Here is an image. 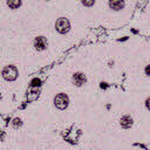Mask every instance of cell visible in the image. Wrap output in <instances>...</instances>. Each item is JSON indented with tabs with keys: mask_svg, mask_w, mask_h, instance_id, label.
<instances>
[{
	"mask_svg": "<svg viewBox=\"0 0 150 150\" xmlns=\"http://www.w3.org/2000/svg\"><path fill=\"white\" fill-rule=\"evenodd\" d=\"M120 125L123 129H130L134 125V120L130 115H123L120 120Z\"/></svg>",
	"mask_w": 150,
	"mask_h": 150,
	"instance_id": "obj_5",
	"label": "cell"
},
{
	"mask_svg": "<svg viewBox=\"0 0 150 150\" xmlns=\"http://www.w3.org/2000/svg\"><path fill=\"white\" fill-rule=\"evenodd\" d=\"M13 124H14V127H15V128H18V125L20 127V125H21V120H19V118H15Z\"/></svg>",
	"mask_w": 150,
	"mask_h": 150,
	"instance_id": "obj_12",
	"label": "cell"
},
{
	"mask_svg": "<svg viewBox=\"0 0 150 150\" xmlns=\"http://www.w3.org/2000/svg\"><path fill=\"white\" fill-rule=\"evenodd\" d=\"M7 5L12 9H16L21 6V0H7Z\"/></svg>",
	"mask_w": 150,
	"mask_h": 150,
	"instance_id": "obj_8",
	"label": "cell"
},
{
	"mask_svg": "<svg viewBox=\"0 0 150 150\" xmlns=\"http://www.w3.org/2000/svg\"><path fill=\"white\" fill-rule=\"evenodd\" d=\"M54 104H55V107H56L57 109L64 110V109L68 107V104H69V97H68L66 94L60 93V94H57V95L54 97Z\"/></svg>",
	"mask_w": 150,
	"mask_h": 150,
	"instance_id": "obj_3",
	"label": "cell"
},
{
	"mask_svg": "<svg viewBox=\"0 0 150 150\" xmlns=\"http://www.w3.org/2000/svg\"><path fill=\"white\" fill-rule=\"evenodd\" d=\"M1 75L6 81H15L19 73H18V69H16L15 66L9 64V66L4 67L2 71H1Z\"/></svg>",
	"mask_w": 150,
	"mask_h": 150,
	"instance_id": "obj_1",
	"label": "cell"
},
{
	"mask_svg": "<svg viewBox=\"0 0 150 150\" xmlns=\"http://www.w3.org/2000/svg\"><path fill=\"white\" fill-rule=\"evenodd\" d=\"M144 73L146 76H150V64H146L145 68H144Z\"/></svg>",
	"mask_w": 150,
	"mask_h": 150,
	"instance_id": "obj_11",
	"label": "cell"
},
{
	"mask_svg": "<svg viewBox=\"0 0 150 150\" xmlns=\"http://www.w3.org/2000/svg\"><path fill=\"white\" fill-rule=\"evenodd\" d=\"M40 83H41V81H40L39 79H34V80L32 81V83H30V84H32L33 87H38V86H40Z\"/></svg>",
	"mask_w": 150,
	"mask_h": 150,
	"instance_id": "obj_10",
	"label": "cell"
},
{
	"mask_svg": "<svg viewBox=\"0 0 150 150\" xmlns=\"http://www.w3.org/2000/svg\"><path fill=\"white\" fill-rule=\"evenodd\" d=\"M55 29H56V32L60 33V34H66V33H68L69 29H70V22H69V20L66 19V18H60V19H57L56 22H55Z\"/></svg>",
	"mask_w": 150,
	"mask_h": 150,
	"instance_id": "obj_2",
	"label": "cell"
},
{
	"mask_svg": "<svg viewBox=\"0 0 150 150\" xmlns=\"http://www.w3.org/2000/svg\"><path fill=\"white\" fill-rule=\"evenodd\" d=\"M145 107H146V108L150 110V96H149V97L145 100Z\"/></svg>",
	"mask_w": 150,
	"mask_h": 150,
	"instance_id": "obj_13",
	"label": "cell"
},
{
	"mask_svg": "<svg viewBox=\"0 0 150 150\" xmlns=\"http://www.w3.org/2000/svg\"><path fill=\"white\" fill-rule=\"evenodd\" d=\"M109 7L114 11H121L124 7V0H109Z\"/></svg>",
	"mask_w": 150,
	"mask_h": 150,
	"instance_id": "obj_7",
	"label": "cell"
},
{
	"mask_svg": "<svg viewBox=\"0 0 150 150\" xmlns=\"http://www.w3.org/2000/svg\"><path fill=\"white\" fill-rule=\"evenodd\" d=\"M86 81H87V77H86V75H84L83 73H81V71H77V73H75V74L73 75V83H74L75 86H77V87L83 86V84L86 83Z\"/></svg>",
	"mask_w": 150,
	"mask_h": 150,
	"instance_id": "obj_6",
	"label": "cell"
},
{
	"mask_svg": "<svg viewBox=\"0 0 150 150\" xmlns=\"http://www.w3.org/2000/svg\"><path fill=\"white\" fill-rule=\"evenodd\" d=\"M47 46H48V42H47V39L45 36H38V38H35V40H34V47H35V49L38 52L45 50L47 48Z\"/></svg>",
	"mask_w": 150,
	"mask_h": 150,
	"instance_id": "obj_4",
	"label": "cell"
},
{
	"mask_svg": "<svg viewBox=\"0 0 150 150\" xmlns=\"http://www.w3.org/2000/svg\"><path fill=\"white\" fill-rule=\"evenodd\" d=\"M82 1V4L84 5V6H87V7H91L94 4H95V0H81Z\"/></svg>",
	"mask_w": 150,
	"mask_h": 150,
	"instance_id": "obj_9",
	"label": "cell"
}]
</instances>
